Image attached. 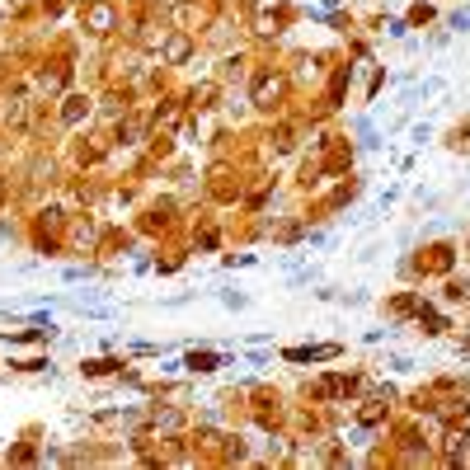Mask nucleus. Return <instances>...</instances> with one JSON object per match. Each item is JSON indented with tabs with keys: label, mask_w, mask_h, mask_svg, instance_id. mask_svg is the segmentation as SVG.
Instances as JSON below:
<instances>
[{
	"label": "nucleus",
	"mask_w": 470,
	"mask_h": 470,
	"mask_svg": "<svg viewBox=\"0 0 470 470\" xmlns=\"http://www.w3.org/2000/svg\"><path fill=\"white\" fill-rule=\"evenodd\" d=\"M113 24H118V10H113L109 0H94V5H85V29H90V33H109Z\"/></svg>",
	"instance_id": "f257e3e1"
},
{
	"label": "nucleus",
	"mask_w": 470,
	"mask_h": 470,
	"mask_svg": "<svg viewBox=\"0 0 470 470\" xmlns=\"http://www.w3.org/2000/svg\"><path fill=\"white\" fill-rule=\"evenodd\" d=\"M278 94H282V76H273V71H264V76L254 80V104H259V109H268V104H273Z\"/></svg>",
	"instance_id": "f03ea898"
},
{
	"label": "nucleus",
	"mask_w": 470,
	"mask_h": 470,
	"mask_svg": "<svg viewBox=\"0 0 470 470\" xmlns=\"http://www.w3.org/2000/svg\"><path fill=\"white\" fill-rule=\"evenodd\" d=\"M188 52H193L188 33H174L170 43H165V62H170V66H184V62H188Z\"/></svg>",
	"instance_id": "7ed1b4c3"
},
{
	"label": "nucleus",
	"mask_w": 470,
	"mask_h": 470,
	"mask_svg": "<svg viewBox=\"0 0 470 470\" xmlns=\"http://www.w3.org/2000/svg\"><path fill=\"white\" fill-rule=\"evenodd\" d=\"M447 461H470V433H447Z\"/></svg>",
	"instance_id": "20e7f679"
},
{
	"label": "nucleus",
	"mask_w": 470,
	"mask_h": 470,
	"mask_svg": "<svg viewBox=\"0 0 470 470\" xmlns=\"http://www.w3.org/2000/svg\"><path fill=\"white\" fill-rule=\"evenodd\" d=\"M85 113H90V99H80V94H71V99H66V109H62V123H80Z\"/></svg>",
	"instance_id": "39448f33"
},
{
	"label": "nucleus",
	"mask_w": 470,
	"mask_h": 470,
	"mask_svg": "<svg viewBox=\"0 0 470 470\" xmlns=\"http://www.w3.org/2000/svg\"><path fill=\"white\" fill-rule=\"evenodd\" d=\"M188 367H193V372H212V367H217V353H193Z\"/></svg>",
	"instance_id": "423d86ee"
},
{
	"label": "nucleus",
	"mask_w": 470,
	"mask_h": 470,
	"mask_svg": "<svg viewBox=\"0 0 470 470\" xmlns=\"http://www.w3.org/2000/svg\"><path fill=\"white\" fill-rule=\"evenodd\" d=\"M62 80H66V71H43L38 85H43V90H62Z\"/></svg>",
	"instance_id": "0eeeda50"
},
{
	"label": "nucleus",
	"mask_w": 470,
	"mask_h": 470,
	"mask_svg": "<svg viewBox=\"0 0 470 470\" xmlns=\"http://www.w3.org/2000/svg\"><path fill=\"white\" fill-rule=\"evenodd\" d=\"M212 94H217V85H198V90H193V104L207 109V104H212Z\"/></svg>",
	"instance_id": "6e6552de"
},
{
	"label": "nucleus",
	"mask_w": 470,
	"mask_h": 470,
	"mask_svg": "<svg viewBox=\"0 0 470 470\" xmlns=\"http://www.w3.org/2000/svg\"><path fill=\"white\" fill-rule=\"evenodd\" d=\"M10 123H24V99H10V109H5Z\"/></svg>",
	"instance_id": "1a4fd4ad"
},
{
	"label": "nucleus",
	"mask_w": 470,
	"mask_h": 470,
	"mask_svg": "<svg viewBox=\"0 0 470 470\" xmlns=\"http://www.w3.org/2000/svg\"><path fill=\"white\" fill-rule=\"evenodd\" d=\"M156 123H160V127H174V123H179V109H165V113L156 118Z\"/></svg>",
	"instance_id": "9d476101"
},
{
	"label": "nucleus",
	"mask_w": 470,
	"mask_h": 470,
	"mask_svg": "<svg viewBox=\"0 0 470 470\" xmlns=\"http://www.w3.org/2000/svg\"><path fill=\"white\" fill-rule=\"evenodd\" d=\"M5 193H10V188H5V179H0V203H5Z\"/></svg>",
	"instance_id": "9b49d317"
}]
</instances>
